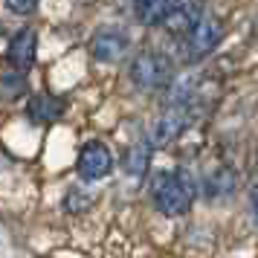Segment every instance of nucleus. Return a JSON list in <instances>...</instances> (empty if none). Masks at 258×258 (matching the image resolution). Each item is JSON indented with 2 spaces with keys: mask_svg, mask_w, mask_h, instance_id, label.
Here are the masks:
<instances>
[{
  "mask_svg": "<svg viewBox=\"0 0 258 258\" xmlns=\"http://www.w3.org/2000/svg\"><path fill=\"white\" fill-rule=\"evenodd\" d=\"M191 183L186 180V174L180 171H160L151 183V198L154 206L163 215H186L191 206Z\"/></svg>",
  "mask_w": 258,
  "mask_h": 258,
  "instance_id": "obj_1",
  "label": "nucleus"
},
{
  "mask_svg": "<svg viewBox=\"0 0 258 258\" xmlns=\"http://www.w3.org/2000/svg\"><path fill=\"white\" fill-rule=\"evenodd\" d=\"M131 79L142 90H154V87L168 82V61L157 52H142L131 64Z\"/></svg>",
  "mask_w": 258,
  "mask_h": 258,
  "instance_id": "obj_2",
  "label": "nucleus"
},
{
  "mask_svg": "<svg viewBox=\"0 0 258 258\" xmlns=\"http://www.w3.org/2000/svg\"><path fill=\"white\" fill-rule=\"evenodd\" d=\"M113 168V157H110V148L105 142H87L82 151H79V174L84 180H99V177L110 174Z\"/></svg>",
  "mask_w": 258,
  "mask_h": 258,
  "instance_id": "obj_3",
  "label": "nucleus"
},
{
  "mask_svg": "<svg viewBox=\"0 0 258 258\" xmlns=\"http://www.w3.org/2000/svg\"><path fill=\"white\" fill-rule=\"evenodd\" d=\"M218 38H221L218 21H215V18H200L198 24L188 29L186 55L188 58H203V55H209L212 49L218 47Z\"/></svg>",
  "mask_w": 258,
  "mask_h": 258,
  "instance_id": "obj_4",
  "label": "nucleus"
},
{
  "mask_svg": "<svg viewBox=\"0 0 258 258\" xmlns=\"http://www.w3.org/2000/svg\"><path fill=\"white\" fill-rule=\"evenodd\" d=\"M35 49H38V38L32 29H21L18 35L9 41V49H6V58L15 64L18 73H26L35 61Z\"/></svg>",
  "mask_w": 258,
  "mask_h": 258,
  "instance_id": "obj_5",
  "label": "nucleus"
},
{
  "mask_svg": "<svg viewBox=\"0 0 258 258\" xmlns=\"http://www.w3.org/2000/svg\"><path fill=\"white\" fill-rule=\"evenodd\" d=\"M128 47V38L122 35L119 29H99L90 41V49L99 61H116Z\"/></svg>",
  "mask_w": 258,
  "mask_h": 258,
  "instance_id": "obj_6",
  "label": "nucleus"
},
{
  "mask_svg": "<svg viewBox=\"0 0 258 258\" xmlns=\"http://www.w3.org/2000/svg\"><path fill=\"white\" fill-rule=\"evenodd\" d=\"M186 128V113L180 110V107H168L163 116L157 119V125H154V140L148 145H168V142L180 137V131Z\"/></svg>",
  "mask_w": 258,
  "mask_h": 258,
  "instance_id": "obj_7",
  "label": "nucleus"
},
{
  "mask_svg": "<svg viewBox=\"0 0 258 258\" xmlns=\"http://www.w3.org/2000/svg\"><path fill=\"white\" fill-rule=\"evenodd\" d=\"M64 102L55 99V96H47V93H38L29 99V105H26V116L32 119V122H55V119L64 116Z\"/></svg>",
  "mask_w": 258,
  "mask_h": 258,
  "instance_id": "obj_8",
  "label": "nucleus"
},
{
  "mask_svg": "<svg viewBox=\"0 0 258 258\" xmlns=\"http://www.w3.org/2000/svg\"><path fill=\"white\" fill-rule=\"evenodd\" d=\"M198 21H200L198 6H191V3H171V9H168L163 24L168 26L171 32H188Z\"/></svg>",
  "mask_w": 258,
  "mask_h": 258,
  "instance_id": "obj_9",
  "label": "nucleus"
},
{
  "mask_svg": "<svg viewBox=\"0 0 258 258\" xmlns=\"http://www.w3.org/2000/svg\"><path fill=\"white\" fill-rule=\"evenodd\" d=\"M29 90V82H26V73H18V70H3L0 73V99L3 102H15L26 96Z\"/></svg>",
  "mask_w": 258,
  "mask_h": 258,
  "instance_id": "obj_10",
  "label": "nucleus"
},
{
  "mask_svg": "<svg viewBox=\"0 0 258 258\" xmlns=\"http://www.w3.org/2000/svg\"><path fill=\"white\" fill-rule=\"evenodd\" d=\"M148 154H151V145L142 140V142H134L128 151H125V160H122V165H125V171L134 177L145 174V168H148Z\"/></svg>",
  "mask_w": 258,
  "mask_h": 258,
  "instance_id": "obj_11",
  "label": "nucleus"
},
{
  "mask_svg": "<svg viewBox=\"0 0 258 258\" xmlns=\"http://www.w3.org/2000/svg\"><path fill=\"white\" fill-rule=\"evenodd\" d=\"M171 9V3H137L134 12H137V21L145 26H154V24H163L165 15Z\"/></svg>",
  "mask_w": 258,
  "mask_h": 258,
  "instance_id": "obj_12",
  "label": "nucleus"
},
{
  "mask_svg": "<svg viewBox=\"0 0 258 258\" xmlns=\"http://www.w3.org/2000/svg\"><path fill=\"white\" fill-rule=\"evenodd\" d=\"M12 12H35V3H9Z\"/></svg>",
  "mask_w": 258,
  "mask_h": 258,
  "instance_id": "obj_13",
  "label": "nucleus"
}]
</instances>
